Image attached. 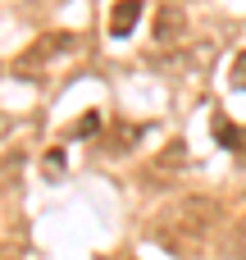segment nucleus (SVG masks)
<instances>
[{
	"instance_id": "obj_1",
	"label": "nucleus",
	"mask_w": 246,
	"mask_h": 260,
	"mask_svg": "<svg viewBox=\"0 0 246 260\" xmlns=\"http://www.w3.org/2000/svg\"><path fill=\"white\" fill-rule=\"evenodd\" d=\"M142 14H146L142 0H114V9H110V37H132V27H137Z\"/></svg>"
},
{
	"instance_id": "obj_2",
	"label": "nucleus",
	"mask_w": 246,
	"mask_h": 260,
	"mask_svg": "<svg viewBox=\"0 0 246 260\" xmlns=\"http://www.w3.org/2000/svg\"><path fill=\"white\" fill-rule=\"evenodd\" d=\"M215 137H219V146H228V151H246V128H237V123L224 119V114H215Z\"/></svg>"
},
{
	"instance_id": "obj_3",
	"label": "nucleus",
	"mask_w": 246,
	"mask_h": 260,
	"mask_svg": "<svg viewBox=\"0 0 246 260\" xmlns=\"http://www.w3.org/2000/svg\"><path fill=\"white\" fill-rule=\"evenodd\" d=\"M233 87H237V91H246V50L233 59Z\"/></svg>"
},
{
	"instance_id": "obj_4",
	"label": "nucleus",
	"mask_w": 246,
	"mask_h": 260,
	"mask_svg": "<svg viewBox=\"0 0 246 260\" xmlns=\"http://www.w3.org/2000/svg\"><path fill=\"white\" fill-rule=\"evenodd\" d=\"M96 128H100V114H87V119L78 123V137H87V133H96Z\"/></svg>"
},
{
	"instance_id": "obj_5",
	"label": "nucleus",
	"mask_w": 246,
	"mask_h": 260,
	"mask_svg": "<svg viewBox=\"0 0 246 260\" xmlns=\"http://www.w3.org/2000/svg\"><path fill=\"white\" fill-rule=\"evenodd\" d=\"M237 247H242V256H246V219L237 224Z\"/></svg>"
}]
</instances>
